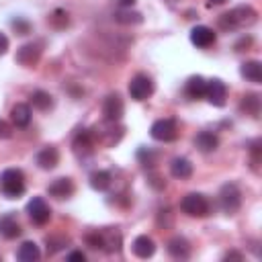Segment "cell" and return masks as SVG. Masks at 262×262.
<instances>
[{
	"label": "cell",
	"instance_id": "6da1fadb",
	"mask_svg": "<svg viewBox=\"0 0 262 262\" xmlns=\"http://www.w3.org/2000/svg\"><path fill=\"white\" fill-rule=\"evenodd\" d=\"M258 20V12L250 4H242L231 8L229 12H223L217 18V25L223 31H235V29H248Z\"/></svg>",
	"mask_w": 262,
	"mask_h": 262
},
{
	"label": "cell",
	"instance_id": "7a4b0ae2",
	"mask_svg": "<svg viewBox=\"0 0 262 262\" xmlns=\"http://www.w3.org/2000/svg\"><path fill=\"white\" fill-rule=\"evenodd\" d=\"M0 188L6 199H18L25 194V174L18 168H8L0 176Z\"/></svg>",
	"mask_w": 262,
	"mask_h": 262
},
{
	"label": "cell",
	"instance_id": "3957f363",
	"mask_svg": "<svg viewBox=\"0 0 262 262\" xmlns=\"http://www.w3.org/2000/svg\"><path fill=\"white\" fill-rule=\"evenodd\" d=\"M219 205L223 209L225 215H235L242 207V192L237 188V184L233 182H227L221 186L219 190Z\"/></svg>",
	"mask_w": 262,
	"mask_h": 262
},
{
	"label": "cell",
	"instance_id": "277c9868",
	"mask_svg": "<svg viewBox=\"0 0 262 262\" xmlns=\"http://www.w3.org/2000/svg\"><path fill=\"white\" fill-rule=\"evenodd\" d=\"M180 209L188 217H205V215H209V201L201 192H188L186 196H182Z\"/></svg>",
	"mask_w": 262,
	"mask_h": 262
},
{
	"label": "cell",
	"instance_id": "5b68a950",
	"mask_svg": "<svg viewBox=\"0 0 262 262\" xmlns=\"http://www.w3.org/2000/svg\"><path fill=\"white\" fill-rule=\"evenodd\" d=\"M156 86H154V80L147 76V74H135L131 80H129V94L133 100L141 102V100H147L151 94H154Z\"/></svg>",
	"mask_w": 262,
	"mask_h": 262
},
{
	"label": "cell",
	"instance_id": "8992f818",
	"mask_svg": "<svg viewBox=\"0 0 262 262\" xmlns=\"http://www.w3.org/2000/svg\"><path fill=\"white\" fill-rule=\"evenodd\" d=\"M149 135L156 141H164V143L174 141L178 137L176 121L174 119H158V121H154L151 127H149Z\"/></svg>",
	"mask_w": 262,
	"mask_h": 262
},
{
	"label": "cell",
	"instance_id": "52a82bcc",
	"mask_svg": "<svg viewBox=\"0 0 262 262\" xmlns=\"http://www.w3.org/2000/svg\"><path fill=\"white\" fill-rule=\"evenodd\" d=\"M41 53H43V45L41 43H25L16 49V55H14V61L20 63L23 68H35L41 59Z\"/></svg>",
	"mask_w": 262,
	"mask_h": 262
},
{
	"label": "cell",
	"instance_id": "ba28073f",
	"mask_svg": "<svg viewBox=\"0 0 262 262\" xmlns=\"http://www.w3.org/2000/svg\"><path fill=\"white\" fill-rule=\"evenodd\" d=\"M123 113H125V102H123L121 94H117V92L108 94V96L104 98V102H102L104 121H106V123H117V121H121Z\"/></svg>",
	"mask_w": 262,
	"mask_h": 262
},
{
	"label": "cell",
	"instance_id": "9c48e42d",
	"mask_svg": "<svg viewBox=\"0 0 262 262\" xmlns=\"http://www.w3.org/2000/svg\"><path fill=\"white\" fill-rule=\"evenodd\" d=\"M27 213H29L31 221L37 223V225H45L51 219V209L47 207V203L41 196H33L27 203Z\"/></svg>",
	"mask_w": 262,
	"mask_h": 262
},
{
	"label": "cell",
	"instance_id": "30bf717a",
	"mask_svg": "<svg viewBox=\"0 0 262 262\" xmlns=\"http://www.w3.org/2000/svg\"><path fill=\"white\" fill-rule=\"evenodd\" d=\"M205 98L213 106H223L225 100H227V86L223 84V80H219V78L209 80L207 88H205Z\"/></svg>",
	"mask_w": 262,
	"mask_h": 262
},
{
	"label": "cell",
	"instance_id": "8fae6325",
	"mask_svg": "<svg viewBox=\"0 0 262 262\" xmlns=\"http://www.w3.org/2000/svg\"><path fill=\"white\" fill-rule=\"evenodd\" d=\"M215 39H217L215 31L211 27H207V25H196V27L190 29V43L201 47V49L211 47L215 43Z\"/></svg>",
	"mask_w": 262,
	"mask_h": 262
},
{
	"label": "cell",
	"instance_id": "7c38bea8",
	"mask_svg": "<svg viewBox=\"0 0 262 262\" xmlns=\"http://www.w3.org/2000/svg\"><path fill=\"white\" fill-rule=\"evenodd\" d=\"M74 190H76V186H74L72 178H68V176L55 178V180H53V182L47 186V192H49V196H53V199H57V201L70 199V196L74 194Z\"/></svg>",
	"mask_w": 262,
	"mask_h": 262
},
{
	"label": "cell",
	"instance_id": "4fadbf2b",
	"mask_svg": "<svg viewBox=\"0 0 262 262\" xmlns=\"http://www.w3.org/2000/svg\"><path fill=\"white\" fill-rule=\"evenodd\" d=\"M94 133L92 131H88V129H82V131H78V135L74 137V151H76V156H80V158H84V156H90L92 154V149H94Z\"/></svg>",
	"mask_w": 262,
	"mask_h": 262
},
{
	"label": "cell",
	"instance_id": "5bb4252c",
	"mask_svg": "<svg viewBox=\"0 0 262 262\" xmlns=\"http://www.w3.org/2000/svg\"><path fill=\"white\" fill-rule=\"evenodd\" d=\"M35 164H37L41 170H53V168L59 164V151H57V147L47 145V147L39 149L37 156H35Z\"/></svg>",
	"mask_w": 262,
	"mask_h": 262
},
{
	"label": "cell",
	"instance_id": "9a60e30c",
	"mask_svg": "<svg viewBox=\"0 0 262 262\" xmlns=\"http://www.w3.org/2000/svg\"><path fill=\"white\" fill-rule=\"evenodd\" d=\"M20 231H23V229H20V225H18L14 213H6V215L0 217V235H2L4 239H14V237L20 235Z\"/></svg>",
	"mask_w": 262,
	"mask_h": 262
},
{
	"label": "cell",
	"instance_id": "2e32d148",
	"mask_svg": "<svg viewBox=\"0 0 262 262\" xmlns=\"http://www.w3.org/2000/svg\"><path fill=\"white\" fill-rule=\"evenodd\" d=\"M131 250L137 258H151L154 252H156V244L149 235H137L131 244Z\"/></svg>",
	"mask_w": 262,
	"mask_h": 262
},
{
	"label": "cell",
	"instance_id": "e0dca14e",
	"mask_svg": "<svg viewBox=\"0 0 262 262\" xmlns=\"http://www.w3.org/2000/svg\"><path fill=\"white\" fill-rule=\"evenodd\" d=\"M194 145H196L199 151L209 154V151H215V149L219 147V137H217L213 131H201V133H196V137H194Z\"/></svg>",
	"mask_w": 262,
	"mask_h": 262
},
{
	"label": "cell",
	"instance_id": "ac0fdd59",
	"mask_svg": "<svg viewBox=\"0 0 262 262\" xmlns=\"http://www.w3.org/2000/svg\"><path fill=\"white\" fill-rule=\"evenodd\" d=\"M166 250H168V254H170L172 258H178V260H184V258L190 256V244H188V239H184V237H180V235L172 237V239L168 242Z\"/></svg>",
	"mask_w": 262,
	"mask_h": 262
},
{
	"label": "cell",
	"instance_id": "d6986e66",
	"mask_svg": "<svg viewBox=\"0 0 262 262\" xmlns=\"http://www.w3.org/2000/svg\"><path fill=\"white\" fill-rule=\"evenodd\" d=\"M239 74L248 80V82H254V84H260L262 82V63L258 59H250V61H244L239 66Z\"/></svg>",
	"mask_w": 262,
	"mask_h": 262
},
{
	"label": "cell",
	"instance_id": "ffe728a7",
	"mask_svg": "<svg viewBox=\"0 0 262 262\" xmlns=\"http://www.w3.org/2000/svg\"><path fill=\"white\" fill-rule=\"evenodd\" d=\"M31 117H33V113L27 102H16L10 111V119H12L14 127H27L31 123Z\"/></svg>",
	"mask_w": 262,
	"mask_h": 262
},
{
	"label": "cell",
	"instance_id": "44dd1931",
	"mask_svg": "<svg viewBox=\"0 0 262 262\" xmlns=\"http://www.w3.org/2000/svg\"><path fill=\"white\" fill-rule=\"evenodd\" d=\"M170 174L174 178H180V180L190 178L192 176V164H190V160H186V158H174L170 162Z\"/></svg>",
	"mask_w": 262,
	"mask_h": 262
},
{
	"label": "cell",
	"instance_id": "7402d4cb",
	"mask_svg": "<svg viewBox=\"0 0 262 262\" xmlns=\"http://www.w3.org/2000/svg\"><path fill=\"white\" fill-rule=\"evenodd\" d=\"M16 258L20 262H37L41 258V250L35 242H23L18 252H16Z\"/></svg>",
	"mask_w": 262,
	"mask_h": 262
},
{
	"label": "cell",
	"instance_id": "603a6c76",
	"mask_svg": "<svg viewBox=\"0 0 262 262\" xmlns=\"http://www.w3.org/2000/svg\"><path fill=\"white\" fill-rule=\"evenodd\" d=\"M113 18L119 23V25H141L143 23V14L137 12V10H131V8H119Z\"/></svg>",
	"mask_w": 262,
	"mask_h": 262
},
{
	"label": "cell",
	"instance_id": "cb8c5ba5",
	"mask_svg": "<svg viewBox=\"0 0 262 262\" xmlns=\"http://www.w3.org/2000/svg\"><path fill=\"white\" fill-rule=\"evenodd\" d=\"M205 88H207V80L203 76H190L186 82V94L192 100H199L205 96Z\"/></svg>",
	"mask_w": 262,
	"mask_h": 262
},
{
	"label": "cell",
	"instance_id": "d4e9b609",
	"mask_svg": "<svg viewBox=\"0 0 262 262\" xmlns=\"http://www.w3.org/2000/svg\"><path fill=\"white\" fill-rule=\"evenodd\" d=\"M31 104L37 111H49L53 106V96L49 92H45V90H35L31 94Z\"/></svg>",
	"mask_w": 262,
	"mask_h": 262
},
{
	"label": "cell",
	"instance_id": "484cf974",
	"mask_svg": "<svg viewBox=\"0 0 262 262\" xmlns=\"http://www.w3.org/2000/svg\"><path fill=\"white\" fill-rule=\"evenodd\" d=\"M239 108L246 113V115H250V117H258L260 115V96L258 94H244V98H242V102H239Z\"/></svg>",
	"mask_w": 262,
	"mask_h": 262
},
{
	"label": "cell",
	"instance_id": "4316f807",
	"mask_svg": "<svg viewBox=\"0 0 262 262\" xmlns=\"http://www.w3.org/2000/svg\"><path fill=\"white\" fill-rule=\"evenodd\" d=\"M90 186H92L94 190H98V192L106 190V188L111 186V174H108L106 170H96V172H92V174H90Z\"/></svg>",
	"mask_w": 262,
	"mask_h": 262
},
{
	"label": "cell",
	"instance_id": "83f0119b",
	"mask_svg": "<svg viewBox=\"0 0 262 262\" xmlns=\"http://www.w3.org/2000/svg\"><path fill=\"white\" fill-rule=\"evenodd\" d=\"M47 23H49L53 29L61 31V29H66V27L70 25V14H68L63 8H55V10L47 16Z\"/></svg>",
	"mask_w": 262,
	"mask_h": 262
},
{
	"label": "cell",
	"instance_id": "f1b7e54d",
	"mask_svg": "<svg viewBox=\"0 0 262 262\" xmlns=\"http://www.w3.org/2000/svg\"><path fill=\"white\" fill-rule=\"evenodd\" d=\"M102 237H104V248L106 252H119L121 250V233L119 231H102Z\"/></svg>",
	"mask_w": 262,
	"mask_h": 262
},
{
	"label": "cell",
	"instance_id": "f546056e",
	"mask_svg": "<svg viewBox=\"0 0 262 262\" xmlns=\"http://www.w3.org/2000/svg\"><path fill=\"white\" fill-rule=\"evenodd\" d=\"M137 160H139L141 166L154 168V166L158 164V154H156L154 149H149V147H139V149H137Z\"/></svg>",
	"mask_w": 262,
	"mask_h": 262
},
{
	"label": "cell",
	"instance_id": "4dcf8cb0",
	"mask_svg": "<svg viewBox=\"0 0 262 262\" xmlns=\"http://www.w3.org/2000/svg\"><path fill=\"white\" fill-rule=\"evenodd\" d=\"M123 127H117V129H106V131H102V135L98 137L106 147H113L115 143H119V139L123 137Z\"/></svg>",
	"mask_w": 262,
	"mask_h": 262
},
{
	"label": "cell",
	"instance_id": "1f68e13d",
	"mask_svg": "<svg viewBox=\"0 0 262 262\" xmlns=\"http://www.w3.org/2000/svg\"><path fill=\"white\" fill-rule=\"evenodd\" d=\"M45 244H47V254H55V252H59L66 244H68V237H57V235H49L47 239H45Z\"/></svg>",
	"mask_w": 262,
	"mask_h": 262
},
{
	"label": "cell",
	"instance_id": "d6a6232c",
	"mask_svg": "<svg viewBox=\"0 0 262 262\" xmlns=\"http://www.w3.org/2000/svg\"><path fill=\"white\" fill-rule=\"evenodd\" d=\"M86 244L92 248V250H102L104 248V237H102V231H90L86 233Z\"/></svg>",
	"mask_w": 262,
	"mask_h": 262
},
{
	"label": "cell",
	"instance_id": "836d02e7",
	"mask_svg": "<svg viewBox=\"0 0 262 262\" xmlns=\"http://www.w3.org/2000/svg\"><path fill=\"white\" fill-rule=\"evenodd\" d=\"M10 27H12L18 35H29V33H31V23L25 20V18H20V16L12 18V20H10Z\"/></svg>",
	"mask_w": 262,
	"mask_h": 262
},
{
	"label": "cell",
	"instance_id": "e575fe53",
	"mask_svg": "<svg viewBox=\"0 0 262 262\" xmlns=\"http://www.w3.org/2000/svg\"><path fill=\"white\" fill-rule=\"evenodd\" d=\"M147 182H149V186H154V188H158V190H162V188L166 186V180H164L162 176H158V174H149V176H147Z\"/></svg>",
	"mask_w": 262,
	"mask_h": 262
},
{
	"label": "cell",
	"instance_id": "d590c367",
	"mask_svg": "<svg viewBox=\"0 0 262 262\" xmlns=\"http://www.w3.org/2000/svg\"><path fill=\"white\" fill-rule=\"evenodd\" d=\"M8 137H12V127L4 119H0V139H8Z\"/></svg>",
	"mask_w": 262,
	"mask_h": 262
},
{
	"label": "cell",
	"instance_id": "8d00e7d4",
	"mask_svg": "<svg viewBox=\"0 0 262 262\" xmlns=\"http://www.w3.org/2000/svg\"><path fill=\"white\" fill-rule=\"evenodd\" d=\"M66 258H68V262H84V260H86V254L80 252V250H74V252H70Z\"/></svg>",
	"mask_w": 262,
	"mask_h": 262
},
{
	"label": "cell",
	"instance_id": "74e56055",
	"mask_svg": "<svg viewBox=\"0 0 262 262\" xmlns=\"http://www.w3.org/2000/svg\"><path fill=\"white\" fill-rule=\"evenodd\" d=\"M8 51V37L4 33H0V55H4Z\"/></svg>",
	"mask_w": 262,
	"mask_h": 262
},
{
	"label": "cell",
	"instance_id": "f35d334b",
	"mask_svg": "<svg viewBox=\"0 0 262 262\" xmlns=\"http://www.w3.org/2000/svg\"><path fill=\"white\" fill-rule=\"evenodd\" d=\"M225 260H242V254H237V252H227V254H225Z\"/></svg>",
	"mask_w": 262,
	"mask_h": 262
},
{
	"label": "cell",
	"instance_id": "ab89813d",
	"mask_svg": "<svg viewBox=\"0 0 262 262\" xmlns=\"http://www.w3.org/2000/svg\"><path fill=\"white\" fill-rule=\"evenodd\" d=\"M135 4V0H121V8H131Z\"/></svg>",
	"mask_w": 262,
	"mask_h": 262
},
{
	"label": "cell",
	"instance_id": "60d3db41",
	"mask_svg": "<svg viewBox=\"0 0 262 262\" xmlns=\"http://www.w3.org/2000/svg\"><path fill=\"white\" fill-rule=\"evenodd\" d=\"M227 0H207V4L209 6H219V4H225Z\"/></svg>",
	"mask_w": 262,
	"mask_h": 262
},
{
	"label": "cell",
	"instance_id": "b9f144b4",
	"mask_svg": "<svg viewBox=\"0 0 262 262\" xmlns=\"http://www.w3.org/2000/svg\"><path fill=\"white\" fill-rule=\"evenodd\" d=\"M166 2H170V4H174V2H178V0H166Z\"/></svg>",
	"mask_w": 262,
	"mask_h": 262
}]
</instances>
